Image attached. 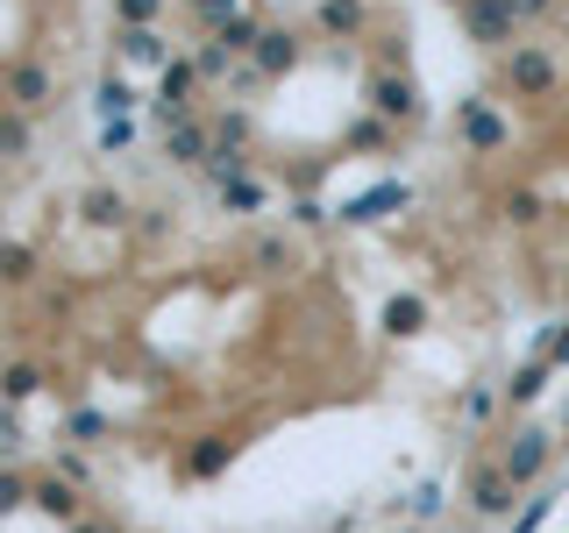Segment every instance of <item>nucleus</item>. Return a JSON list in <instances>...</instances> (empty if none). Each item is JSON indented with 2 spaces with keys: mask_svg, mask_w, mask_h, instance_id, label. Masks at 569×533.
<instances>
[{
  "mask_svg": "<svg viewBox=\"0 0 569 533\" xmlns=\"http://www.w3.org/2000/svg\"><path fill=\"white\" fill-rule=\"evenodd\" d=\"M548 455H556V441H548L541 426H520V434L506 441V455H498V470H506L512 484H533V476L548 470Z\"/></svg>",
  "mask_w": 569,
  "mask_h": 533,
  "instance_id": "f257e3e1",
  "label": "nucleus"
},
{
  "mask_svg": "<svg viewBox=\"0 0 569 533\" xmlns=\"http://www.w3.org/2000/svg\"><path fill=\"white\" fill-rule=\"evenodd\" d=\"M406 207H413V185H406V178H385V185L356 192V200L342 207V221H349V228H370V221H385V213H406Z\"/></svg>",
  "mask_w": 569,
  "mask_h": 533,
  "instance_id": "f03ea898",
  "label": "nucleus"
},
{
  "mask_svg": "<svg viewBox=\"0 0 569 533\" xmlns=\"http://www.w3.org/2000/svg\"><path fill=\"white\" fill-rule=\"evenodd\" d=\"M370 107H378V121H413L420 114V93L406 71H385V79H370Z\"/></svg>",
  "mask_w": 569,
  "mask_h": 533,
  "instance_id": "7ed1b4c3",
  "label": "nucleus"
},
{
  "mask_svg": "<svg viewBox=\"0 0 569 533\" xmlns=\"http://www.w3.org/2000/svg\"><path fill=\"white\" fill-rule=\"evenodd\" d=\"M462 22H470V36L477 43H512V22H520V14H512V0H470V8H462Z\"/></svg>",
  "mask_w": 569,
  "mask_h": 533,
  "instance_id": "20e7f679",
  "label": "nucleus"
},
{
  "mask_svg": "<svg viewBox=\"0 0 569 533\" xmlns=\"http://www.w3.org/2000/svg\"><path fill=\"white\" fill-rule=\"evenodd\" d=\"M512 491H520V484H512L498 462H485V470L470 476V505L485 512V520H506V512H512Z\"/></svg>",
  "mask_w": 569,
  "mask_h": 533,
  "instance_id": "39448f33",
  "label": "nucleus"
},
{
  "mask_svg": "<svg viewBox=\"0 0 569 533\" xmlns=\"http://www.w3.org/2000/svg\"><path fill=\"white\" fill-rule=\"evenodd\" d=\"M506 79L520 86V93L541 100V93H556V58H548V50H512V58H506Z\"/></svg>",
  "mask_w": 569,
  "mask_h": 533,
  "instance_id": "423d86ee",
  "label": "nucleus"
},
{
  "mask_svg": "<svg viewBox=\"0 0 569 533\" xmlns=\"http://www.w3.org/2000/svg\"><path fill=\"white\" fill-rule=\"evenodd\" d=\"M164 157H171V164H213V142H207L200 121H171V129H164Z\"/></svg>",
  "mask_w": 569,
  "mask_h": 533,
  "instance_id": "0eeeda50",
  "label": "nucleus"
},
{
  "mask_svg": "<svg viewBox=\"0 0 569 533\" xmlns=\"http://www.w3.org/2000/svg\"><path fill=\"white\" fill-rule=\"evenodd\" d=\"M263 71V79H278V71H292L299 64V36L292 29H263V43H257V58H249Z\"/></svg>",
  "mask_w": 569,
  "mask_h": 533,
  "instance_id": "6e6552de",
  "label": "nucleus"
},
{
  "mask_svg": "<svg viewBox=\"0 0 569 533\" xmlns=\"http://www.w3.org/2000/svg\"><path fill=\"white\" fill-rule=\"evenodd\" d=\"M8 100L22 107V114H36V107L50 100V71H43V64H14V71H8Z\"/></svg>",
  "mask_w": 569,
  "mask_h": 533,
  "instance_id": "1a4fd4ad",
  "label": "nucleus"
},
{
  "mask_svg": "<svg viewBox=\"0 0 569 533\" xmlns=\"http://www.w3.org/2000/svg\"><path fill=\"white\" fill-rule=\"evenodd\" d=\"M36 512L79 526V491H71V476H43V484H36Z\"/></svg>",
  "mask_w": 569,
  "mask_h": 533,
  "instance_id": "9d476101",
  "label": "nucleus"
},
{
  "mask_svg": "<svg viewBox=\"0 0 569 533\" xmlns=\"http://www.w3.org/2000/svg\"><path fill=\"white\" fill-rule=\"evenodd\" d=\"M462 135H470V150H498V142H506L512 129H506L498 114H485L477 100H462Z\"/></svg>",
  "mask_w": 569,
  "mask_h": 533,
  "instance_id": "9b49d317",
  "label": "nucleus"
},
{
  "mask_svg": "<svg viewBox=\"0 0 569 533\" xmlns=\"http://www.w3.org/2000/svg\"><path fill=\"white\" fill-rule=\"evenodd\" d=\"M548 370H556L548 355H533V363H520V370H512V384H506V399H512V405H533V399L548 391Z\"/></svg>",
  "mask_w": 569,
  "mask_h": 533,
  "instance_id": "f8f14e48",
  "label": "nucleus"
},
{
  "mask_svg": "<svg viewBox=\"0 0 569 533\" xmlns=\"http://www.w3.org/2000/svg\"><path fill=\"white\" fill-rule=\"evenodd\" d=\"M121 58L129 64H164V36L157 29H121Z\"/></svg>",
  "mask_w": 569,
  "mask_h": 533,
  "instance_id": "ddd939ff",
  "label": "nucleus"
},
{
  "mask_svg": "<svg viewBox=\"0 0 569 533\" xmlns=\"http://www.w3.org/2000/svg\"><path fill=\"white\" fill-rule=\"evenodd\" d=\"M363 0H320V29H335V36H356L363 29Z\"/></svg>",
  "mask_w": 569,
  "mask_h": 533,
  "instance_id": "4468645a",
  "label": "nucleus"
},
{
  "mask_svg": "<svg viewBox=\"0 0 569 533\" xmlns=\"http://www.w3.org/2000/svg\"><path fill=\"white\" fill-rule=\"evenodd\" d=\"M86 221H93V228H121V221H129V200H121V192H86Z\"/></svg>",
  "mask_w": 569,
  "mask_h": 533,
  "instance_id": "2eb2a0df",
  "label": "nucleus"
},
{
  "mask_svg": "<svg viewBox=\"0 0 569 533\" xmlns=\"http://www.w3.org/2000/svg\"><path fill=\"white\" fill-rule=\"evenodd\" d=\"M385 328H391V334H420V328H427V306H420L413 292H399V299L385 306Z\"/></svg>",
  "mask_w": 569,
  "mask_h": 533,
  "instance_id": "dca6fc26",
  "label": "nucleus"
},
{
  "mask_svg": "<svg viewBox=\"0 0 569 533\" xmlns=\"http://www.w3.org/2000/svg\"><path fill=\"white\" fill-rule=\"evenodd\" d=\"M36 391H43V370H36V363H8V370H0V399H36Z\"/></svg>",
  "mask_w": 569,
  "mask_h": 533,
  "instance_id": "f3484780",
  "label": "nucleus"
},
{
  "mask_svg": "<svg viewBox=\"0 0 569 533\" xmlns=\"http://www.w3.org/2000/svg\"><path fill=\"white\" fill-rule=\"evenodd\" d=\"M29 150V114L14 107V114H0V157H22Z\"/></svg>",
  "mask_w": 569,
  "mask_h": 533,
  "instance_id": "a211bd4d",
  "label": "nucleus"
},
{
  "mask_svg": "<svg viewBox=\"0 0 569 533\" xmlns=\"http://www.w3.org/2000/svg\"><path fill=\"white\" fill-rule=\"evenodd\" d=\"M22 505H36V484H22L14 470H0V520H8V512H22Z\"/></svg>",
  "mask_w": 569,
  "mask_h": 533,
  "instance_id": "6ab92c4d",
  "label": "nucleus"
},
{
  "mask_svg": "<svg viewBox=\"0 0 569 533\" xmlns=\"http://www.w3.org/2000/svg\"><path fill=\"white\" fill-rule=\"evenodd\" d=\"M129 107H136L129 86H121V79H100V114L107 121H129Z\"/></svg>",
  "mask_w": 569,
  "mask_h": 533,
  "instance_id": "aec40b11",
  "label": "nucleus"
},
{
  "mask_svg": "<svg viewBox=\"0 0 569 533\" xmlns=\"http://www.w3.org/2000/svg\"><path fill=\"white\" fill-rule=\"evenodd\" d=\"M192 14H200V22H213V36H221L228 22H242V0H192Z\"/></svg>",
  "mask_w": 569,
  "mask_h": 533,
  "instance_id": "412c9836",
  "label": "nucleus"
},
{
  "mask_svg": "<svg viewBox=\"0 0 569 533\" xmlns=\"http://www.w3.org/2000/svg\"><path fill=\"white\" fill-rule=\"evenodd\" d=\"M0 278H8V284L29 278V249H22V242H0Z\"/></svg>",
  "mask_w": 569,
  "mask_h": 533,
  "instance_id": "4be33fe9",
  "label": "nucleus"
},
{
  "mask_svg": "<svg viewBox=\"0 0 569 533\" xmlns=\"http://www.w3.org/2000/svg\"><path fill=\"white\" fill-rule=\"evenodd\" d=\"M228 462V441H200V449H192V476H213Z\"/></svg>",
  "mask_w": 569,
  "mask_h": 533,
  "instance_id": "5701e85b",
  "label": "nucleus"
},
{
  "mask_svg": "<svg viewBox=\"0 0 569 533\" xmlns=\"http://www.w3.org/2000/svg\"><path fill=\"white\" fill-rule=\"evenodd\" d=\"M157 8H164V0H121V22H129V29H150Z\"/></svg>",
  "mask_w": 569,
  "mask_h": 533,
  "instance_id": "b1692460",
  "label": "nucleus"
},
{
  "mask_svg": "<svg viewBox=\"0 0 569 533\" xmlns=\"http://www.w3.org/2000/svg\"><path fill=\"white\" fill-rule=\"evenodd\" d=\"M257 263H263V271H284V263H292V249H284L278 235H263L257 242Z\"/></svg>",
  "mask_w": 569,
  "mask_h": 533,
  "instance_id": "393cba45",
  "label": "nucleus"
},
{
  "mask_svg": "<svg viewBox=\"0 0 569 533\" xmlns=\"http://www.w3.org/2000/svg\"><path fill=\"white\" fill-rule=\"evenodd\" d=\"M221 200L249 213V207H257V200H263V185H249V178H236V185H221Z\"/></svg>",
  "mask_w": 569,
  "mask_h": 533,
  "instance_id": "a878e982",
  "label": "nucleus"
},
{
  "mask_svg": "<svg viewBox=\"0 0 569 533\" xmlns=\"http://www.w3.org/2000/svg\"><path fill=\"white\" fill-rule=\"evenodd\" d=\"M192 64H200V79H221V71H228V50H221V43H207Z\"/></svg>",
  "mask_w": 569,
  "mask_h": 533,
  "instance_id": "bb28decb",
  "label": "nucleus"
},
{
  "mask_svg": "<svg viewBox=\"0 0 569 533\" xmlns=\"http://www.w3.org/2000/svg\"><path fill=\"white\" fill-rule=\"evenodd\" d=\"M129 135H136L129 121H107V129H100V150H107V157H114V150H129Z\"/></svg>",
  "mask_w": 569,
  "mask_h": 533,
  "instance_id": "cd10ccee",
  "label": "nucleus"
},
{
  "mask_svg": "<svg viewBox=\"0 0 569 533\" xmlns=\"http://www.w3.org/2000/svg\"><path fill=\"white\" fill-rule=\"evenodd\" d=\"M541 520H548V497H527V512H520V526H512V533H541Z\"/></svg>",
  "mask_w": 569,
  "mask_h": 533,
  "instance_id": "c85d7f7f",
  "label": "nucleus"
},
{
  "mask_svg": "<svg viewBox=\"0 0 569 533\" xmlns=\"http://www.w3.org/2000/svg\"><path fill=\"white\" fill-rule=\"evenodd\" d=\"M71 434H79V441H100L107 420H100V413H71Z\"/></svg>",
  "mask_w": 569,
  "mask_h": 533,
  "instance_id": "c756f323",
  "label": "nucleus"
},
{
  "mask_svg": "<svg viewBox=\"0 0 569 533\" xmlns=\"http://www.w3.org/2000/svg\"><path fill=\"white\" fill-rule=\"evenodd\" d=\"M548 363H556V370H569V320L556 328V342H548Z\"/></svg>",
  "mask_w": 569,
  "mask_h": 533,
  "instance_id": "7c9ffc66",
  "label": "nucleus"
},
{
  "mask_svg": "<svg viewBox=\"0 0 569 533\" xmlns=\"http://www.w3.org/2000/svg\"><path fill=\"white\" fill-rule=\"evenodd\" d=\"M349 142H363V150H378V142H385V121H363V129H349Z\"/></svg>",
  "mask_w": 569,
  "mask_h": 533,
  "instance_id": "2f4dec72",
  "label": "nucleus"
},
{
  "mask_svg": "<svg viewBox=\"0 0 569 533\" xmlns=\"http://www.w3.org/2000/svg\"><path fill=\"white\" fill-rule=\"evenodd\" d=\"M71 533H121V526H100V520H79V526H71Z\"/></svg>",
  "mask_w": 569,
  "mask_h": 533,
  "instance_id": "473e14b6",
  "label": "nucleus"
},
{
  "mask_svg": "<svg viewBox=\"0 0 569 533\" xmlns=\"http://www.w3.org/2000/svg\"><path fill=\"white\" fill-rule=\"evenodd\" d=\"M548 8V0H512V14H541Z\"/></svg>",
  "mask_w": 569,
  "mask_h": 533,
  "instance_id": "72a5a7b5",
  "label": "nucleus"
},
{
  "mask_svg": "<svg viewBox=\"0 0 569 533\" xmlns=\"http://www.w3.org/2000/svg\"><path fill=\"white\" fill-rule=\"evenodd\" d=\"M456 8H470V0H456Z\"/></svg>",
  "mask_w": 569,
  "mask_h": 533,
  "instance_id": "f704fd0d",
  "label": "nucleus"
},
{
  "mask_svg": "<svg viewBox=\"0 0 569 533\" xmlns=\"http://www.w3.org/2000/svg\"><path fill=\"white\" fill-rule=\"evenodd\" d=\"M562 426H569V413H562Z\"/></svg>",
  "mask_w": 569,
  "mask_h": 533,
  "instance_id": "c9c22d12",
  "label": "nucleus"
}]
</instances>
